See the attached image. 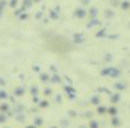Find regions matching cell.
<instances>
[{
    "label": "cell",
    "instance_id": "obj_1",
    "mask_svg": "<svg viewBox=\"0 0 130 128\" xmlns=\"http://www.w3.org/2000/svg\"><path fill=\"white\" fill-rule=\"evenodd\" d=\"M73 17H74V18H79V20H82V18L88 17V9H85L83 6H79V8H76V9H74V12H73Z\"/></svg>",
    "mask_w": 130,
    "mask_h": 128
},
{
    "label": "cell",
    "instance_id": "obj_2",
    "mask_svg": "<svg viewBox=\"0 0 130 128\" xmlns=\"http://www.w3.org/2000/svg\"><path fill=\"white\" fill-rule=\"evenodd\" d=\"M98 14H100V11H98L97 6H89V9H88V17H89V20L97 18Z\"/></svg>",
    "mask_w": 130,
    "mask_h": 128
},
{
    "label": "cell",
    "instance_id": "obj_3",
    "mask_svg": "<svg viewBox=\"0 0 130 128\" xmlns=\"http://www.w3.org/2000/svg\"><path fill=\"white\" fill-rule=\"evenodd\" d=\"M32 5H33V0H21V9L23 11L32 8Z\"/></svg>",
    "mask_w": 130,
    "mask_h": 128
},
{
    "label": "cell",
    "instance_id": "obj_4",
    "mask_svg": "<svg viewBox=\"0 0 130 128\" xmlns=\"http://www.w3.org/2000/svg\"><path fill=\"white\" fill-rule=\"evenodd\" d=\"M48 17H50L52 20H58V18H59V8L52 9V11H50V14H48Z\"/></svg>",
    "mask_w": 130,
    "mask_h": 128
},
{
    "label": "cell",
    "instance_id": "obj_5",
    "mask_svg": "<svg viewBox=\"0 0 130 128\" xmlns=\"http://www.w3.org/2000/svg\"><path fill=\"white\" fill-rule=\"evenodd\" d=\"M120 8H121L123 11H129V9H130V0H121Z\"/></svg>",
    "mask_w": 130,
    "mask_h": 128
},
{
    "label": "cell",
    "instance_id": "obj_6",
    "mask_svg": "<svg viewBox=\"0 0 130 128\" xmlns=\"http://www.w3.org/2000/svg\"><path fill=\"white\" fill-rule=\"evenodd\" d=\"M101 23H100V20L98 18H94V20H89V23H88V29L89 27H95V26H100Z\"/></svg>",
    "mask_w": 130,
    "mask_h": 128
},
{
    "label": "cell",
    "instance_id": "obj_7",
    "mask_svg": "<svg viewBox=\"0 0 130 128\" xmlns=\"http://www.w3.org/2000/svg\"><path fill=\"white\" fill-rule=\"evenodd\" d=\"M18 5H20V0H9V2H8V6L12 8V9H17Z\"/></svg>",
    "mask_w": 130,
    "mask_h": 128
},
{
    "label": "cell",
    "instance_id": "obj_8",
    "mask_svg": "<svg viewBox=\"0 0 130 128\" xmlns=\"http://www.w3.org/2000/svg\"><path fill=\"white\" fill-rule=\"evenodd\" d=\"M113 15H115V12H113L112 9H106V11H104V17H106V18H112Z\"/></svg>",
    "mask_w": 130,
    "mask_h": 128
},
{
    "label": "cell",
    "instance_id": "obj_9",
    "mask_svg": "<svg viewBox=\"0 0 130 128\" xmlns=\"http://www.w3.org/2000/svg\"><path fill=\"white\" fill-rule=\"evenodd\" d=\"M109 2H110V6L112 8H118L120 3H121V0H109Z\"/></svg>",
    "mask_w": 130,
    "mask_h": 128
},
{
    "label": "cell",
    "instance_id": "obj_10",
    "mask_svg": "<svg viewBox=\"0 0 130 128\" xmlns=\"http://www.w3.org/2000/svg\"><path fill=\"white\" fill-rule=\"evenodd\" d=\"M74 41H76V42H80V41H83V35H82V33H77V35H74Z\"/></svg>",
    "mask_w": 130,
    "mask_h": 128
},
{
    "label": "cell",
    "instance_id": "obj_11",
    "mask_svg": "<svg viewBox=\"0 0 130 128\" xmlns=\"http://www.w3.org/2000/svg\"><path fill=\"white\" fill-rule=\"evenodd\" d=\"M6 6H8V2H6V0H0V12H2V9L6 8Z\"/></svg>",
    "mask_w": 130,
    "mask_h": 128
},
{
    "label": "cell",
    "instance_id": "obj_12",
    "mask_svg": "<svg viewBox=\"0 0 130 128\" xmlns=\"http://www.w3.org/2000/svg\"><path fill=\"white\" fill-rule=\"evenodd\" d=\"M118 99H120V95H118V94L112 95V98H110V101H112V102H118Z\"/></svg>",
    "mask_w": 130,
    "mask_h": 128
},
{
    "label": "cell",
    "instance_id": "obj_13",
    "mask_svg": "<svg viewBox=\"0 0 130 128\" xmlns=\"http://www.w3.org/2000/svg\"><path fill=\"white\" fill-rule=\"evenodd\" d=\"M14 14H15V15H18V17H20V15H21V14H23V9H21V8H20V9H14Z\"/></svg>",
    "mask_w": 130,
    "mask_h": 128
},
{
    "label": "cell",
    "instance_id": "obj_14",
    "mask_svg": "<svg viewBox=\"0 0 130 128\" xmlns=\"http://www.w3.org/2000/svg\"><path fill=\"white\" fill-rule=\"evenodd\" d=\"M107 112H109L110 115H117V109H115V107H110V109H107Z\"/></svg>",
    "mask_w": 130,
    "mask_h": 128
},
{
    "label": "cell",
    "instance_id": "obj_15",
    "mask_svg": "<svg viewBox=\"0 0 130 128\" xmlns=\"http://www.w3.org/2000/svg\"><path fill=\"white\" fill-rule=\"evenodd\" d=\"M89 127L91 128H98V124L95 122V121H91V122H89Z\"/></svg>",
    "mask_w": 130,
    "mask_h": 128
},
{
    "label": "cell",
    "instance_id": "obj_16",
    "mask_svg": "<svg viewBox=\"0 0 130 128\" xmlns=\"http://www.w3.org/2000/svg\"><path fill=\"white\" fill-rule=\"evenodd\" d=\"M112 125H115V127H118V125H120V121H118L117 118H113V119H112Z\"/></svg>",
    "mask_w": 130,
    "mask_h": 128
},
{
    "label": "cell",
    "instance_id": "obj_17",
    "mask_svg": "<svg viewBox=\"0 0 130 128\" xmlns=\"http://www.w3.org/2000/svg\"><path fill=\"white\" fill-rule=\"evenodd\" d=\"M80 3H82V6H88L91 3V0H80Z\"/></svg>",
    "mask_w": 130,
    "mask_h": 128
},
{
    "label": "cell",
    "instance_id": "obj_18",
    "mask_svg": "<svg viewBox=\"0 0 130 128\" xmlns=\"http://www.w3.org/2000/svg\"><path fill=\"white\" fill-rule=\"evenodd\" d=\"M97 112H98V113H106V112H107V109H106V107H98Z\"/></svg>",
    "mask_w": 130,
    "mask_h": 128
},
{
    "label": "cell",
    "instance_id": "obj_19",
    "mask_svg": "<svg viewBox=\"0 0 130 128\" xmlns=\"http://www.w3.org/2000/svg\"><path fill=\"white\" fill-rule=\"evenodd\" d=\"M98 101H100V98H98V96H94V98L91 99V102H92V104H98Z\"/></svg>",
    "mask_w": 130,
    "mask_h": 128
},
{
    "label": "cell",
    "instance_id": "obj_20",
    "mask_svg": "<svg viewBox=\"0 0 130 128\" xmlns=\"http://www.w3.org/2000/svg\"><path fill=\"white\" fill-rule=\"evenodd\" d=\"M0 110H2V112L8 110V104H2V105H0Z\"/></svg>",
    "mask_w": 130,
    "mask_h": 128
},
{
    "label": "cell",
    "instance_id": "obj_21",
    "mask_svg": "<svg viewBox=\"0 0 130 128\" xmlns=\"http://www.w3.org/2000/svg\"><path fill=\"white\" fill-rule=\"evenodd\" d=\"M104 36V30H100V32H97V38H103Z\"/></svg>",
    "mask_w": 130,
    "mask_h": 128
},
{
    "label": "cell",
    "instance_id": "obj_22",
    "mask_svg": "<svg viewBox=\"0 0 130 128\" xmlns=\"http://www.w3.org/2000/svg\"><path fill=\"white\" fill-rule=\"evenodd\" d=\"M20 18H21V20H26V18H27V14H26V12H23V14L20 15Z\"/></svg>",
    "mask_w": 130,
    "mask_h": 128
},
{
    "label": "cell",
    "instance_id": "obj_23",
    "mask_svg": "<svg viewBox=\"0 0 130 128\" xmlns=\"http://www.w3.org/2000/svg\"><path fill=\"white\" fill-rule=\"evenodd\" d=\"M117 88H118V89H124V88H126V86H124V84H123V83H117Z\"/></svg>",
    "mask_w": 130,
    "mask_h": 128
},
{
    "label": "cell",
    "instance_id": "obj_24",
    "mask_svg": "<svg viewBox=\"0 0 130 128\" xmlns=\"http://www.w3.org/2000/svg\"><path fill=\"white\" fill-rule=\"evenodd\" d=\"M35 17H36V18H38V20H39V18H42V12H41V11H39V12H38V14H36V15H35Z\"/></svg>",
    "mask_w": 130,
    "mask_h": 128
},
{
    "label": "cell",
    "instance_id": "obj_25",
    "mask_svg": "<svg viewBox=\"0 0 130 128\" xmlns=\"http://www.w3.org/2000/svg\"><path fill=\"white\" fill-rule=\"evenodd\" d=\"M6 121V118H5V115H0V122H5Z\"/></svg>",
    "mask_w": 130,
    "mask_h": 128
},
{
    "label": "cell",
    "instance_id": "obj_26",
    "mask_svg": "<svg viewBox=\"0 0 130 128\" xmlns=\"http://www.w3.org/2000/svg\"><path fill=\"white\" fill-rule=\"evenodd\" d=\"M15 94H18V95H21V94H23V89H17V91H15Z\"/></svg>",
    "mask_w": 130,
    "mask_h": 128
},
{
    "label": "cell",
    "instance_id": "obj_27",
    "mask_svg": "<svg viewBox=\"0 0 130 128\" xmlns=\"http://www.w3.org/2000/svg\"><path fill=\"white\" fill-rule=\"evenodd\" d=\"M39 105H41V107H47V101H42V102H41Z\"/></svg>",
    "mask_w": 130,
    "mask_h": 128
},
{
    "label": "cell",
    "instance_id": "obj_28",
    "mask_svg": "<svg viewBox=\"0 0 130 128\" xmlns=\"http://www.w3.org/2000/svg\"><path fill=\"white\" fill-rule=\"evenodd\" d=\"M39 124H42V119H39V118H36V125H39Z\"/></svg>",
    "mask_w": 130,
    "mask_h": 128
},
{
    "label": "cell",
    "instance_id": "obj_29",
    "mask_svg": "<svg viewBox=\"0 0 130 128\" xmlns=\"http://www.w3.org/2000/svg\"><path fill=\"white\" fill-rule=\"evenodd\" d=\"M39 2H41V0H33V3H39Z\"/></svg>",
    "mask_w": 130,
    "mask_h": 128
},
{
    "label": "cell",
    "instance_id": "obj_30",
    "mask_svg": "<svg viewBox=\"0 0 130 128\" xmlns=\"http://www.w3.org/2000/svg\"><path fill=\"white\" fill-rule=\"evenodd\" d=\"M26 128H35V127H26Z\"/></svg>",
    "mask_w": 130,
    "mask_h": 128
},
{
    "label": "cell",
    "instance_id": "obj_31",
    "mask_svg": "<svg viewBox=\"0 0 130 128\" xmlns=\"http://www.w3.org/2000/svg\"><path fill=\"white\" fill-rule=\"evenodd\" d=\"M53 128H55V127H53Z\"/></svg>",
    "mask_w": 130,
    "mask_h": 128
}]
</instances>
